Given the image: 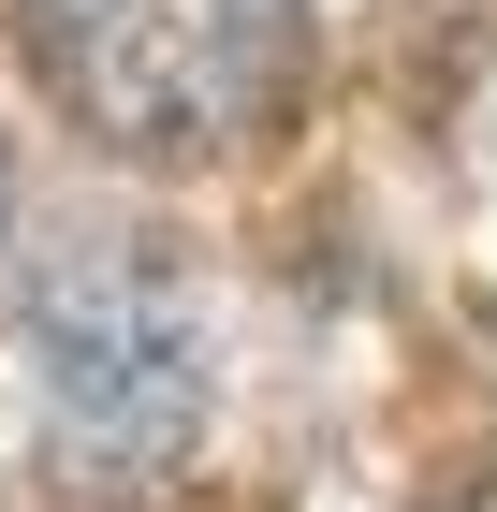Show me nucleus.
<instances>
[{
  "label": "nucleus",
  "mask_w": 497,
  "mask_h": 512,
  "mask_svg": "<svg viewBox=\"0 0 497 512\" xmlns=\"http://www.w3.org/2000/svg\"><path fill=\"white\" fill-rule=\"evenodd\" d=\"M15 352H30V410L74 483H161L205 439V308L161 235H59L15 293Z\"/></svg>",
  "instance_id": "f257e3e1"
},
{
  "label": "nucleus",
  "mask_w": 497,
  "mask_h": 512,
  "mask_svg": "<svg viewBox=\"0 0 497 512\" xmlns=\"http://www.w3.org/2000/svg\"><path fill=\"white\" fill-rule=\"evenodd\" d=\"M44 103L117 161H234L307 74V0H15Z\"/></svg>",
  "instance_id": "f03ea898"
},
{
  "label": "nucleus",
  "mask_w": 497,
  "mask_h": 512,
  "mask_svg": "<svg viewBox=\"0 0 497 512\" xmlns=\"http://www.w3.org/2000/svg\"><path fill=\"white\" fill-rule=\"evenodd\" d=\"M439 512H497V454H483V469H468V483H454Z\"/></svg>",
  "instance_id": "7ed1b4c3"
},
{
  "label": "nucleus",
  "mask_w": 497,
  "mask_h": 512,
  "mask_svg": "<svg viewBox=\"0 0 497 512\" xmlns=\"http://www.w3.org/2000/svg\"><path fill=\"white\" fill-rule=\"evenodd\" d=\"M0 220H15V176H0Z\"/></svg>",
  "instance_id": "20e7f679"
}]
</instances>
